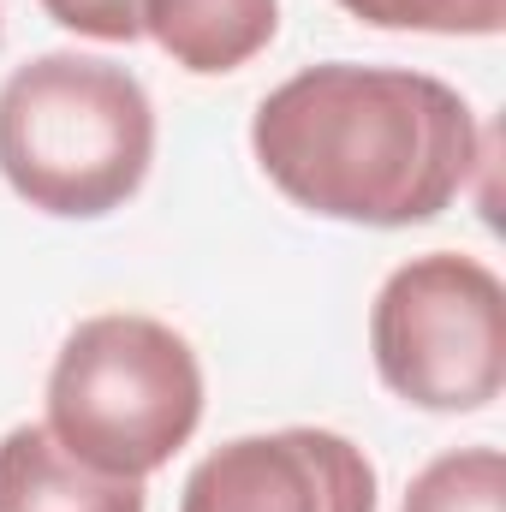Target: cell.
<instances>
[{"label": "cell", "instance_id": "7a4b0ae2", "mask_svg": "<svg viewBox=\"0 0 506 512\" xmlns=\"http://www.w3.org/2000/svg\"><path fill=\"white\" fill-rule=\"evenodd\" d=\"M155 108L126 66L96 54H36L0 84V179L54 221H102L143 191Z\"/></svg>", "mask_w": 506, "mask_h": 512}, {"label": "cell", "instance_id": "9c48e42d", "mask_svg": "<svg viewBox=\"0 0 506 512\" xmlns=\"http://www.w3.org/2000/svg\"><path fill=\"white\" fill-rule=\"evenodd\" d=\"M370 30H417V36H501L506 0H340Z\"/></svg>", "mask_w": 506, "mask_h": 512}, {"label": "cell", "instance_id": "5b68a950", "mask_svg": "<svg viewBox=\"0 0 506 512\" xmlns=\"http://www.w3.org/2000/svg\"><path fill=\"white\" fill-rule=\"evenodd\" d=\"M179 512H376V465L334 429H262L203 453Z\"/></svg>", "mask_w": 506, "mask_h": 512}, {"label": "cell", "instance_id": "52a82bcc", "mask_svg": "<svg viewBox=\"0 0 506 512\" xmlns=\"http://www.w3.org/2000/svg\"><path fill=\"white\" fill-rule=\"evenodd\" d=\"M274 30L280 0H143V36H155V48L197 78L251 66Z\"/></svg>", "mask_w": 506, "mask_h": 512}, {"label": "cell", "instance_id": "277c9868", "mask_svg": "<svg viewBox=\"0 0 506 512\" xmlns=\"http://www.w3.org/2000/svg\"><path fill=\"white\" fill-rule=\"evenodd\" d=\"M370 358L417 411H483L506 387V286L465 251L399 262L370 304Z\"/></svg>", "mask_w": 506, "mask_h": 512}, {"label": "cell", "instance_id": "6da1fadb", "mask_svg": "<svg viewBox=\"0 0 506 512\" xmlns=\"http://www.w3.org/2000/svg\"><path fill=\"white\" fill-rule=\"evenodd\" d=\"M251 155L280 197L322 221L417 227L471 185L483 131L471 102L429 72L322 60L262 96Z\"/></svg>", "mask_w": 506, "mask_h": 512}, {"label": "cell", "instance_id": "3957f363", "mask_svg": "<svg viewBox=\"0 0 506 512\" xmlns=\"http://www.w3.org/2000/svg\"><path fill=\"white\" fill-rule=\"evenodd\" d=\"M48 435L108 477L161 471L203 423V364L155 316H84L48 370Z\"/></svg>", "mask_w": 506, "mask_h": 512}, {"label": "cell", "instance_id": "ba28073f", "mask_svg": "<svg viewBox=\"0 0 506 512\" xmlns=\"http://www.w3.org/2000/svg\"><path fill=\"white\" fill-rule=\"evenodd\" d=\"M399 512H506V459L501 447H453L429 459Z\"/></svg>", "mask_w": 506, "mask_h": 512}, {"label": "cell", "instance_id": "8992f818", "mask_svg": "<svg viewBox=\"0 0 506 512\" xmlns=\"http://www.w3.org/2000/svg\"><path fill=\"white\" fill-rule=\"evenodd\" d=\"M0 512H149V495L66 453L48 423H18L0 435Z\"/></svg>", "mask_w": 506, "mask_h": 512}, {"label": "cell", "instance_id": "30bf717a", "mask_svg": "<svg viewBox=\"0 0 506 512\" xmlns=\"http://www.w3.org/2000/svg\"><path fill=\"white\" fill-rule=\"evenodd\" d=\"M42 12L90 42H137L143 36V0H42Z\"/></svg>", "mask_w": 506, "mask_h": 512}]
</instances>
